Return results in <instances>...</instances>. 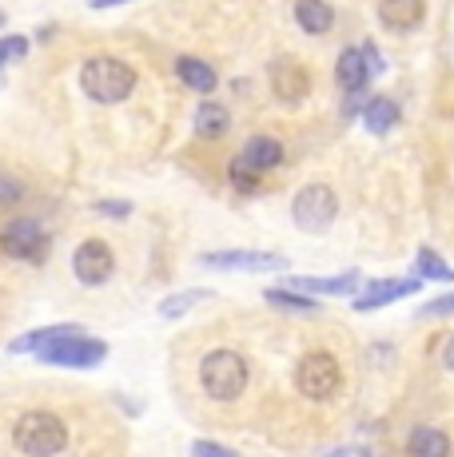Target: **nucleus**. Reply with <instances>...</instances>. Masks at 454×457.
<instances>
[{
    "instance_id": "6",
    "label": "nucleus",
    "mask_w": 454,
    "mask_h": 457,
    "mask_svg": "<svg viewBox=\"0 0 454 457\" xmlns=\"http://www.w3.org/2000/svg\"><path fill=\"white\" fill-rule=\"evenodd\" d=\"M48 231L37 223L32 215H16L4 223V231H0V251L8 254V259H21V262H40L48 254Z\"/></svg>"
},
{
    "instance_id": "12",
    "label": "nucleus",
    "mask_w": 454,
    "mask_h": 457,
    "mask_svg": "<svg viewBox=\"0 0 454 457\" xmlns=\"http://www.w3.org/2000/svg\"><path fill=\"white\" fill-rule=\"evenodd\" d=\"M76 334H88V330L76 327V322H56V327L29 330L24 338H16L8 350H13V354H45L48 346H56V342H64V338H76Z\"/></svg>"
},
{
    "instance_id": "28",
    "label": "nucleus",
    "mask_w": 454,
    "mask_h": 457,
    "mask_svg": "<svg viewBox=\"0 0 454 457\" xmlns=\"http://www.w3.org/2000/svg\"><path fill=\"white\" fill-rule=\"evenodd\" d=\"M191 457H240V453L223 442H204V437H199V442L191 445Z\"/></svg>"
},
{
    "instance_id": "18",
    "label": "nucleus",
    "mask_w": 454,
    "mask_h": 457,
    "mask_svg": "<svg viewBox=\"0 0 454 457\" xmlns=\"http://www.w3.org/2000/svg\"><path fill=\"white\" fill-rule=\"evenodd\" d=\"M407 453L410 457H450V437L434 426H418L407 437Z\"/></svg>"
},
{
    "instance_id": "33",
    "label": "nucleus",
    "mask_w": 454,
    "mask_h": 457,
    "mask_svg": "<svg viewBox=\"0 0 454 457\" xmlns=\"http://www.w3.org/2000/svg\"><path fill=\"white\" fill-rule=\"evenodd\" d=\"M442 366H447V370L454 374V334L447 338V346H442Z\"/></svg>"
},
{
    "instance_id": "22",
    "label": "nucleus",
    "mask_w": 454,
    "mask_h": 457,
    "mask_svg": "<svg viewBox=\"0 0 454 457\" xmlns=\"http://www.w3.org/2000/svg\"><path fill=\"white\" fill-rule=\"evenodd\" d=\"M264 298L279 311H291V314H315L319 303L315 295H303V291H291V287H267Z\"/></svg>"
},
{
    "instance_id": "19",
    "label": "nucleus",
    "mask_w": 454,
    "mask_h": 457,
    "mask_svg": "<svg viewBox=\"0 0 454 457\" xmlns=\"http://www.w3.org/2000/svg\"><path fill=\"white\" fill-rule=\"evenodd\" d=\"M227 128H231V112L215 100H204L196 108V136L199 139H223Z\"/></svg>"
},
{
    "instance_id": "23",
    "label": "nucleus",
    "mask_w": 454,
    "mask_h": 457,
    "mask_svg": "<svg viewBox=\"0 0 454 457\" xmlns=\"http://www.w3.org/2000/svg\"><path fill=\"white\" fill-rule=\"evenodd\" d=\"M204 298H212V291H204V287H191V291H176L168 295L156 311H160V319H180V314H188L196 303H204Z\"/></svg>"
},
{
    "instance_id": "17",
    "label": "nucleus",
    "mask_w": 454,
    "mask_h": 457,
    "mask_svg": "<svg viewBox=\"0 0 454 457\" xmlns=\"http://www.w3.org/2000/svg\"><path fill=\"white\" fill-rule=\"evenodd\" d=\"M243 160H248L251 167H256L259 175L264 171H272V167L283 163V144H279L275 136H251L248 144H243Z\"/></svg>"
},
{
    "instance_id": "26",
    "label": "nucleus",
    "mask_w": 454,
    "mask_h": 457,
    "mask_svg": "<svg viewBox=\"0 0 454 457\" xmlns=\"http://www.w3.org/2000/svg\"><path fill=\"white\" fill-rule=\"evenodd\" d=\"M29 48H32L29 37H0V68L24 60V56H29Z\"/></svg>"
},
{
    "instance_id": "31",
    "label": "nucleus",
    "mask_w": 454,
    "mask_h": 457,
    "mask_svg": "<svg viewBox=\"0 0 454 457\" xmlns=\"http://www.w3.org/2000/svg\"><path fill=\"white\" fill-rule=\"evenodd\" d=\"M363 56H366V68H371V76H383V56H379V48H374L371 40L363 44Z\"/></svg>"
},
{
    "instance_id": "21",
    "label": "nucleus",
    "mask_w": 454,
    "mask_h": 457,
    "mask_svg": "<svg viewBox=\"0 0 454 457\" xmlns=\"http://www.w3.org/2000/svg\"><path fill=\"white\" fill-rule=\"evenodd\" d=\"M363 124H366V131H374V136H387V131L399 124V104L391 100V96H374V100H366L363 104Z\"/></svg>"
},
{
    "instance_id": "14",
    "label": "nucleus",
    "mask_w": 454,
    "mask_h": 457,
    "mask_svg": "<svg viewBox=\"0 0 454 457\" xmlns=\"http://www.w3.org/2000/svg\"><path fill=\"white\" fill-rule=\"evenodd\" d=\"M272 76H275V96L279 100H287V104H299L303 96H307V87H311L307 68L295 64V60H279V64L272 68Z\"/></svg>"
},
{
    "instance_id": "13",
    "label": "nucleus",
    "mask_w": 454,
    "mask_h": 457,
    "mask_svg": "<svg viewBox=\"0 0 454 457\" xmlns=\"http://www.w3.org/2000/svg\"><path fill=\"white\" fill-rule=\"evenodd\" d=\"M426 16L423 0H379V21L391 32H415Z\"/></svg>"
},
{
    "instance_id": "5",
    "label": "nucleus",
    "mask_w": 454,
    "mask_h": 457,
    "mask_svg": "<svg viewBox=\"0 0 454 457\" xmlns=\"http://www.w3.org/2000/svg\"><path fill=\"white\" fill-rule=\"evenodd\" d=\"M335 215H339V199H335V191H331L327 183H307V187L295 191L291 219H295V227H299V231L323 235L331 223H335Z\"/></svg>"
},
{
    "instance_id": "10",
    "label": "nucleus",
    "mask_w": 454,
    "mask_h": 457,
    "mask_svg": "<svg viewBox=\"0 0 454 457\" xmlns=\"http://www.w3.org/2000/svg\"><path fill=\"white\" fill-rule=\"evenodd\" d=\"M418 283H423V278H374L366 291L355 295V311L366 314V311H379V306H391V303H399V298L415 295Z\"/></svg>"
},
{
    "instance_id": "25",
    "label": "nucleus",
    "mask_w": 454,
    "mask_h": 457,
    "mask_svg": "<svg viewBox=\"0 0 454 457\" xmlns=\"http://www.w3.org/2000/svg\"><path fill=\"white\" fill-rule=\"evenodd\" d=\"M227 175H231V187L235 191H248V195H251V191L259 187V171L243 160V155H235V160L227 163Z\"/></svg>"
},
{
    "instance_id": "2",
    "label": "nucleus",
    "mask_w": 454,
    "mask_h": 457,
    "mask_svg": "<svg viewBox=\"0 0 454 457\" xmlns=\"http://www.w3.org/2000/svg\"><path fill=\"white\" fill-rule=\"evenodd\" d=\"M136 84H139L136 68L116 56H92L80 68V87L96 104H124L136 92Z\"/></svg>"
},
{
    "instance_id": "24",
    "label": "nucleus",
    "mask_w": 454,
    "mask_h": 457,
    "mask_svg": "<svg viewBox=\"0 0 454 457\" xmlns=\"http://www.w3.org/2000/svg\"><path fill=\"white\" fill-rule=\"evenodd\" d=\"M415 270H418V278H434V283H454V267H450V262H442L431 247L418 251Z\"/></svg>"
},
{
    "instance_id": "4",
    "label": "nucleus",
    "mask_w": 454,
    "mask_h": 457,
    "mask_svg": "<svg viewBox=\"0 0 454 457\" xmlns=\"http://www.w3.org/2000/svg\"><path fill=\"white\" fill-rule=\"evenodd\" d=\"M343 386V370H339V358L327 354V350H311V354L299 358L295 366V390L307 402H331Z\"/></svg>"
},
{
    "instance_id": "27",
    "label": "nucleus",
    "mask_w": 454,
    "mask_h": 457,
    "mask_svg": "<svg viewBox=\"0 0 454 457\" xmlns=\"http://www.w3.org/2000/svg\"><path fill=\"white\" fill-rule=\"evenodd\" d=\"M24 199V183L13 175H0V207H16Z\"/></svg>"
},
{
    "instance_id": "16",
    "label": "nucleus",
    "mask_w": 454,
    "mask_h": 457,
    "mask_svg": "<svg viewBox=\"0 0 454 457\" xmlns=\"http://www.w3.org/2000/svg\"><path fill=\"white\" fill-rule=\"evenodd\" d=\"M359 283H363L359 270H343V275H331V278H295L291 291H303V295H335V298H343V295H355V291H359Z\"/></svg>"
},
{
    "instance_id": "9",
    "label": "nucleus",
    "mask_w": 454,
    "mask_h": 457,
    "mask_svg": "<svg viewBox=\"0 0 454 457\" xmlns=\"http://www.w3.org/2000/svg\"><path fill=\"white\" fill-rule=\"evenodd\" d=\"M199 262L207 270H287V254L279 251H207Z\"/></svg>"
},
{
    "instance_id": "11",
    "label": "nucleus",
    "mask_w": 454,
    "mask_h": 457,
    "mask_svg": "<svg viewBox=\"0 0 454 457\" xmlns=\"http://www.w3.org/2000/svg\"><path fill=\"white\" fill-rule=\"evenodd\" d=\"M335 80L347 96H363V87L371 84V68H366V56H363V44L359 48H343L335 60Z\"/></svg>"
},
{
    "instance_id": "1",
    "label": "nucleus",
    "mask_w": 454,
    "mask_h": 457,
    "mask_svg": "<svg viewBox=\"0 0 454 457\" xmlns=\"http://www.w3.org/2000/svg\"><path fill=\"white\" fill-rule=\"evenodd\" d=\"M13 445L24 457H56L68 450V426L52 410H24L13 421Z\"/></svg>"
},
{
    "instance_id": "15",
    "label": "nucleus",
    "mask_w": 454,
    "mask_h": 457,
    "mask_svg": "<svg viewBox=\"0 0 454 457\" xmlns=\"http://www.w3.org/2000/svg\"><path fill=\"white\" fill-rule=\"evenodd\" d=\"M295 24H299L307 37H327L335 29V8L327 0H295Z\"/></svg>"
},
{
    "instance_id": "35",
    "label": "nucleus",
    "mask_w": 454,
    "mask_h": 457,
    "mask_svg": "<svg viewBox=\"0 0 454 457\" xmlns=\"http://www.w3.org/2000/svg\"><path fill=\"white\" fill-rule=\"evenodd\" d=\"M4 24H8V16H4V12H0V29H4Z\"/></svg>"
},
{
    "instance_id": "34",
    "label": "nucleus",
    "mask_w": 454,
    "mask_h": 457,
    "mask_svg": "<svg viewBox=\"0 0 454 457\" xmlns=\"http://www.w3.org/2000/svg\"><path fill=\"white\" fill-rule=\"evenodd\" d=\"M116 4H128V0H92V8H116Z\"/></svg>"
},
{
    "instance_id": "29",
    "label": "nucleus",
    "mask_w": 454,
    "mask_h": 457,
    "mask_svg": "<svg viewBox=\"0 0 454 457\" xmlns=\"http://www.w3.org/2000/svg\"><path fill=\"white\" fill-rule=\"evenodd\" d=\"M423 314H426V319H450V314H454V295L431 298V303L423 306Z\"/></svg>"
},
{
    "instance_id": "7",
    "label": "nucleus",
    "mask_w": 454,
    "mask_h": 457,
    "mask_svg": "<svg viewBox=\"0 0 454 457\" xmlns=\"http://www.w3.org/2000/svg\"><path fill=\"white\" fill-rule=\"evenodd\" d=\"M45 366H60V370H92L108 358V342L92 338V334H76V338H64L56 346H48L45 354H37Z\"/></svg>"
},
{
    "instance_id": "32",
    "label": "nucleus",
    "mask_w": 454,
    "mask_h": 457,
    "mask_svg": "<svg viewBox=\"0 0 454 457\" xmlns=\"http://www.w3.org/2000/svg\"><path fill=\"white\" fill-rule=\"evenodd\" d=\"M323 457H371L363 450V445H339V450H331V453H323Z\"/></svg>"
},
{
    "instance_id": "3",
    "label": "nucleus",
    "mask_w": 454,
    "mask_h": 457,
    "mask_svg": "<svg viewBox=\"0 0 454 457\" xmlns=\"http://www.w3.org/2000/svg\"><path fill=\"white\" fill-rule=\"evenodd\" d=\"M199 386L212 402H235L248 390V358L240 350H207L199 362Z\"/></svg>"
},
{
    "instance_id": "8",
    "label": "nucleus",
    "mask_w": 454,
    "mask_h": 457,
    "mask_svg": "<svg viewBox=\"0 0 454 457\" xmlns=\"http://www.w3.org/2000/svg\"><path fill=\"white\" fill-rule=\"evenodd\" d=\"M72 275L84 287H104L116 275V254H112V247L104 239H84L72 254Z\"/></svg>"
},
{
    "instance_id": "30",
    "label": "nucleus",
    "mask_w": 454,
    "mask_h": 457,
    "mask_svg": "<svg viewBox=\"0 0 454 457\" xmlns=\"http://www.w3.org/2000/svg\"><path fill=\"white\" fill-rule=\"evenodd\" d=\"M96 211H100V215H108V219H128V215H132V204H128V199H100Z\"/></svg>"
},
{
    "instance_id": "20",
    "label": "nucleus",
    "mask_w": 454,
    "mask_h": 457,
    "mask_svg": "<svg viewBox=\"0 0 454 457\" xmlns=\"http://www.w3.org/2000/svg\"><path fill=\"white\" fill-rule=\"evenodd\" d=\"M176 72H180V80L191 87V92H215V84H220V76H215V68L207 64V60H199V56H180L176 60Z\"/></svg>"
}]
</instances>
